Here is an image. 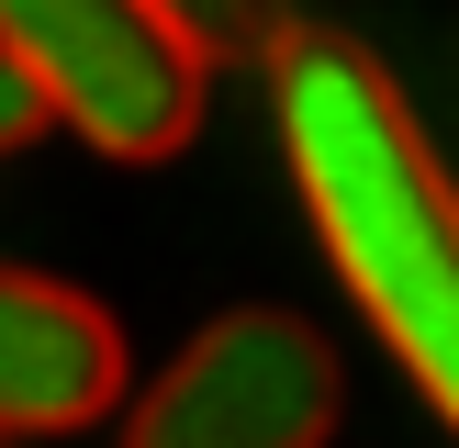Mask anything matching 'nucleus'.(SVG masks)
Masks as SVG:
<instances>
[{
	"mask_svg": "<svg viewBox=\"0 0 459 448\" xmlns=\"http://www.w3.org/2000/svg\"><path fill=\"white\" fill-rule=\"evenodd\" d=\"M124 415V325L45 269H0V437Z\"/></svg>",
	"mask_w": 459,
	"mask_h": 448,
	"instance_id": "20e7f679",
	"label": "nucleus"
},
{
	"mask_svg": "<svg viewBox=\"0 0 459 448\" xmlns=\"http://www.w3.org/2000/svg\"><path fill=\"white\" fill-rule=\"evenodd\" d=\"M281 56V146L314 236H325L348 303L403 358L426 403L459 426V179L426 146L415 101L359 34H269Z\"/></svg>",
	"mask_w": 459,
	"mask_h": 448,
	"instance_id": "f257e3e1",
	"label": "nucleus"
},
{
	"mask_svg": "<svg viewBox=\"0 0 459 448\" xmlns=\"http://www.w3.org/2000/svg\"><path fill=\"white\" fill-rule=\"evenodd\" d=\"M34 134H45V112H34V90H22V67L0 56V157H22Z\"/></svg>",
	"mask_w": 459,
	"mask_h": 448,
	"instance_id": "423d86ee",
	"label": "nucleus"
},
{
	"mask_svg": "<svg viewBox=\"0 0 459 448\" xmlns=\"http://www.w3.org/2000/svg\"><path fill=\"white\" fill-rule=\"evenodd\" d=\"M0 56L22 67L45 124H67L112 168H157L202 134V79L157 0H0Z\"/></svg>",
	"mask_w": 459,
	"mask_h": 448,
	"instance_id": "f03ea898",
	"label": "nucleus"
},
{
	"mask_svg": "<svg viewBox=\"0 0 459 448\" xmlns=\"http://www.w3.org/2000/svg\"><path fill=\"white\" fill-rule=\"evenodd\" d=\"M157 12H169L179 34H191V56H202V67L258 56V45L281 34V12H269V0H157Z\"/></svg>",
	"mask_w": 459,
	"mask_h": 448,
	"instance_id": "39448f33",
	"label": "nucleus"
},
{
	"mask_svg": "<svg viewBox=\"0 0 459 448\" xmlns=\"http://www.w3.org/2000/svg\"><path fill=\"white\" fill-rule=\"evenodd\" d=\"M348 370L303 314H213L169 370L134 392L124 448H325Z\"/></svg>",
	"mask_w": 459,
	"mask_h": 448,
	"instance_id": "7ed1b4c3",
	"label": "nucleus"
},
{
	"mask_svg": "<svg viewBox=\"0 0 459 448\" xmlns=\"http://www.w3.org/2000/svg\"><path fill=\"white\" fill-rule=\"evenodd\" d=\"M0 448H12V437H0Z\"/></svg>",
	"mask_w": 459,
	"mask_h": 448,
	"instance_id": "0eeeda50",
	"label": "nucleus"
}]
</instances>
